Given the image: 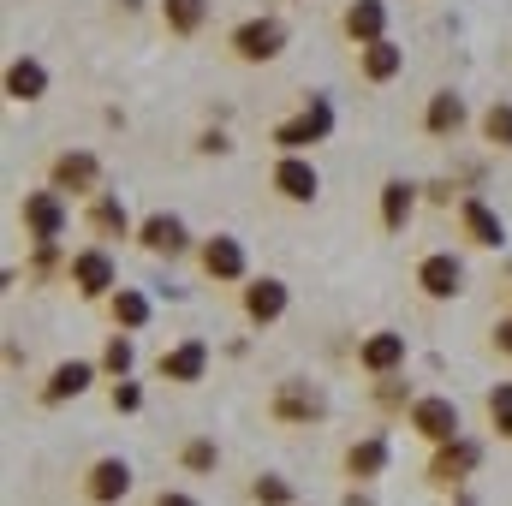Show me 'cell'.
I'll use <instances>...</instances> for the list:
<instances>
[{"mask_svg": "<svg viewBox=\"0 0 512 506\" xmlns=\"http://www.w3.org/2000/svg\"><path fill=\"white\" fill-rule=\"evenodd\" d=\"M274 411H280L286 423H310V417H322V393L304 387V381H286L280 399H274Z\"/></svg>", "mask_w": 512, "mask_h": 506, "instance_id": "cell-3", "label": "cell"}, {"mask_svg": "<svg viewBox=\"0 0 512 506\" xmlns=\"http://www.w3.org/2000/svg\"><path fill=\"white\" fill-rule=\"evenodd\" d=\"M42 84H48V72H42L36 60H12V72H6V90H12L18 102H36V96H42Z\"/></svg>", "mask_w": 512, "mask_h": 506, "instance_id": "cell-11", "label": "cell"}, {"mask_svg": "<svg viewBox=\"0 0 512 506\" xmlns=\"http://www.w3.org/2000/svg\"><path fill=\"white\" fill-rule=\"evenodd\" d=\"M185 465H191V471H209V465H215V447H209V441H191V447H185Z\"/></svg>", "mask_w": 512, "mask_h": 506, "instance_id": "cell-31", "label": "cell"}, {"mask_svg": "<svg viewBox=\"0 0 512 506\" xmlns=\"http://www.w3.org/2000/svg\"><path fill=\"white\" fill-rule=\"evenodd\" d=\"M465 126V102L453 96V90H441L435 102H429V131H459Z\"/></svg>", "mask_w": 512, "mask_h": 506, "instance_id": "cell-17", "label": "cell"}, {"mask_svg": "<svg viewBox=\"0 0 512 506\" xmlns=\"http://www.w3.org/2000/svg\"><path fill=\"white\" fill-rule=\"evenodd\" d=\"M203 364H209L203 340H185L179 352H167V358H161V376H167V381H197V376H203Z\"/></svg>", "mask_w": 512, "mask_h": 506, "instance_id": "cell-5", "label": "cell"}, {"mask_svg": "<svg viewBox=\"0 0 512 506\" xmlns=\"http://www.w3.org/2000/svg\"><path fill=\"white\" fill-rule=\"evenodd\" d=\"M399 358H405V340H399V334H376V340L364 346V370H376V376L393 370Z\"/></svg>", "mask_w": 512, "mask_h": 506, "instance_id": "cell-15", "label": "cell"}, {"mask_svg": "<svg viewBox=\"0 0 512 506\" xmlns=\"http://www.w3.org/2000/svg\"><path fill=\"white\" fill-rule=\"evenodd\" d=\"M245 310H251L256 322H274V316L286 310V286H280V280H262V286H251V292H245Z\"/></svg>", "mask_w": 512, "mask_h": 506, "instance_id": "cell-10", "label": "cell"}, {"mask_svg": "<svg viewBox=\"0 0 512 506\" xmlns=\"http://www.w3.org/2000/svg\"><path fill=\"white\" fill-rule=\"evenodd\" d=\"M405 215H411V185H399V179H393V185L382 191V221H387V227H405Z\"/></svg>", "mask_w": 512, "mask_h": 506, "instance_id": "cell-20", "label": "cell"}, {"mask_svg": "<svg viewBox=\"0 0 512 506\" xmlns=\"http://www.w3.org/2000/svg\"><path fill=\"white\" fill-rule=\"evenodd\" d=\"M411 429H423L429 441H453V435H459V411H453V399H417Z\"/></svg>", "mask_w": 512, "mask_h": 506, "instance_id": "cell-1", "label": "cell"}, {"mask_svg": "<svg viewBox=\"0 0 512 506\" xmlns=\"http://www.w3.org/2000/svg\"><path fill=\"white\" fill-rule=\"evenodd\" d=\"M322 131H328V108H322V102H316V108H310V114H298V120H292V126H280V131H274V143H286V149H298V143H316V137H322Z\"/></svg>", "mask_w": 512, "mask_h": 506, "instance_id": "cell-7", "label": "cell"}, {"mask_svg": "<svg viewBox=\"0 0 512 506\" xmlns=\"http://www.w3.org/2000/svg\"><path fill=\"white\" fill-rule=\"evenodd\" d=\"M126 489H131V471L120 459H102V465L90 471V495H96V501H120Z\"/></svg>", "mask_w": 512, "mask_h": 506, "instance_id": "cell-8", "label": "cell"}, {"mask_svg": "<svg viewBox=\"0 0 512 506\" xmlns=\"http://www.w3.org/2000/svg\"><path fill=\"white\" fill-rule=\"evenodd\" d=\"M274 185H280V197H292V203H310V197H316V167L286 155V161L274 167Z\"/></svg>", "mask_w": 512, "mask_h": 506, "instance_id": "cell-4", "label": "cell"}, {"mask_svg": "<svg viewBox=\"0 0 512 506\" xmlns=\"http://www.w3.org/2000/svg\"><path fill=\"white\" fill-rule=\"evenodd\" d=\"M417 280H423L429 298H453V292H459V262H453V256H429V262L417 268Z\"/></svg>", "mask_w": 512, "mask_h": 506, "instance_id": "cell-6", "label": "cell"}, {"mask_svg": "<svg viewBox=\"0 0 512 506\" xmlns=\"http://www.w3.org/2000/svg\"><path fill=\"white\" fill-rule=\"evenodd\" d=\"M346 465H352V477H376V471L387 465V447H382V441H364V447H352V459H346Z\"/></svg>", "mask_w": 512, "mask_h": 506, "instance_id": "cell-22", "label": "cell"}, {"mask_svg": "<svg viewBox=\"0 0 512 506\" xmlns=\"http://www.w3.org/2000/svg\"><path fill=\"white\" fill-rule=\"evenodd\" d=\"M203 268L221 274V280H239V274H245V251H239L233 239H215V245L203 251Z\"/></svg>", "mask_w": 512, "mask_h": 506, "instance_id": "cell-12", "label": "cell"}, {"mask_svg": "<svg viewBox=\"0 0 512 506\" xmlns=\"http://www.w3.org/2000/svg\"><path fill=\"white\" fill-rule=\"evenodd\" d=\"M72 280H78L84 292H102V286L114 280V262H108L102 251H84L78 262H72Z\"/></svg>", "mask_w": 512, "mask_h": 506, "instance_id": "cell-13", "label": "cell"}, {"mask_svg": "<svg viewBox=\"0 0 512 506\" xmlns=\"http://www.w3.org/2000/svg\"><path fill=\"white\" fill-rule=\"evenodd\" d=\"M108 370H114V376L131 370V346H126V340H114V346H108Z\"/></svg>", "mask_w": 512, "mask_h": 506, "instance_id": "cell-32", "label": "cell"}, {"mask_svg": "<svg viewBox=\"0 0 512 506\" xmlns=\"http://www.w3.org/2000/svg\"><path fill=\"white\" fill-rule=\"evenodd\" d=\"M155 506H197V501H191V495H161Z\"/></svg>", "mask_w": 512, "mask_h": 506, "instance_id": "cell-34", "label": "cell"}, {"mask_svg": "<svg viewBox=\"0 0 512 506\" xmlns=\"http://www.w3.org/2000/svg\"><path fill=\"white\" fill-rule=\"evenodd\" d=\"M382 24H387L382 0H358V6L346 12V30H352V36H364V42H382Z\"/></svg>", "mask_w": 512, "mask_h": 506, "instance_id": "cell-9", "label": "cell"}, {"mask_svg": "<svg viewBox=\"0 0 512 506\" xmlns=\"http://www.w3.org/2000/svg\"><path fill=\"white\" fill-rule=\"evenodd\" d=\"M471 459H477V447H465V441H459V447H447V453L435 459V477H441V483H453L459 471H471Z\"/></svg>", "mask_w": 512, "mask_h": 506, "instance_id": "cell-23", "label": "cell"}, {"mask_svg": "<svg viewBox=\"0 0 512 506\" xmlns=\"http://www.w3.org/2000/svg\"><path fill=\"white\" fill-rule=\"evenodd\" d=\"M495 340H501V352H512V322H501V328H495Z\"/></svg>", "mask_w": 512, "mask_h": 506, "instance_id": "cell-33", "label": "cell"}, {"mask_svg": "<svg viewBox=\"0 0 512 506\" xmlns=\"http://www.w3.org/2000/svg\"><path fill=\"white\" fill-rule=\"evenodd\" d=\"M143 245H149V251H179V245H185V227H179V221H173V215H155V221H149V227H143Z\"/></svg>", "mask_w": 512, "mask_h": 506, "instance_id": "cell-16", "label": "cell"}, {"mask_svg": "<svg viewBox=\"0 0 512 506\" xmlns=\"http://www.w3.org/2000/svg\"><path fill=\"white\" fill-rule=\"evenodd\" d=\"M465 233H471L477 245H501V221H495L483 203H465Z\"/></svg>", "mask_w": 512, "mask_h": 506, "instance_id": "cell-18", "label": "cell"}, {"mask_svg": "<svg viewBox=\"0 0 512 506\" xmlns=\"http://www.w3.org/2000/svg\"><path fill=\"white\" fill-rule=\"evenodd\" d=\"M24 221H30L36 239H54V233H60V203H54V197H30V203H24Z\"/></svg>", "mask_w": 512, "mask_h": 506, "instance_id": "cell-14", "label": "cell"}, {"mask_svg": "<svg viewBox=\"0 0 512 506\" xmlns=\"http://www.w3.org/2000/svg\"><path fill=\"white\" fill-rule=\"evenodd\" d=\"M90 387V364H60L48 381V399H66V393H84Z\"/></svg>", "mask_w": 512, "mask_h": 506, "instance_id": "cell-19", "label": "cell"}, {"mask_svg": "<svg viewBox=\"0 0 512 506\" xmlns=\"http://www.w3.org/2000/svg\"><path fill=\"white\" fill-rule=\"evenodd\" d=\"M483 131H489L495 143H512V108H507V102H495V108H489V120H483Z\"/></svg>", "mask_w": 512, "mask_h": 506, "instance_id": "cell-26", "label": "cell"}, {"mask_svg": "<svg viewBox=\"0 0 512 506\" xmlns=\"http://www.w3.org/2000/svg\"><path fill=\"white\" fill-rule=\"evenodd\" d=\"M54 179H60V185H90V179H96V161H90V155H60V161H54Z\"/></svg>", "mask_w": 512, "mask_h": 506, "instance_id": "cell-21", "label": "cell"}, {"mask_svg": "<svg viewBox=\"0 0 512 506\" xmlns=\"http://www.w3.org/2000/svg\"><path fill=\"white\" fill-rule=\"evenodd\" d=\"M96 227H102V233H126V209H120V203H102V209H96Z\"/></svg>", "mask_w": 512, "mask_h": 506, "instance_id": "cell-30", "label": "cell"}, {"mask_svg": "<svg viewBox=\"0 0 512 506\" xmlns=\"http://www.w3.org/2000/svg\"><path fill=\"white\" fill-rule=\"evenodd\" d=\"M167 24L173 30H197L203 24V0H167Z\"/></svg>", "mask_w": 512, "mask_h": 506, "instance_id": "cell-25", "label": "cell"}, {"mask_svg": "<svg viewBox=\"0 0 512 506\" xmlns=\"http://www.w3.org/2000/svg\"><path fill=\"white\" fill-rule=\"evenodd\" d=\"M489 411H495V423L512 435V387H495V393H489Z\"/></svg>", "mask_w": 512, "mask_h": 506, "instance_id": "cell-29", "label": "cell"}, {"mask_svg": "<svg viewBox=\"0 0 512 506\" xmlns=\"http://www.w3.org/2000/svg\"><path fill=\"white\" fill-rule=\"evenodd\" d=\"M280 42H286V36H280V24H274V18H256V24H245V30L233 36V48H239L245 60H274V54H280Z\"/></svg>", "mask_w": 512, "mask_h": 506, "instance_id": "cell-2", "label": "cell"}, {"mask_svg": "<svg viewBox=\"0 0 512 506\" xmlns=\"http://www.w3.org/2000/svg\"><path fill=\"white\" fill-rule=\"evenodd\" d=\"M364 72H370V78H393V72H399V48H393V42H370Z\"/></svg>", "mask_w": 512, "mask_h": 506, "instance_id": "cell-24", "label": "cell"}, {"mask_svg": "<svg viewBox=\"0 0 512 506\" xmlns=\"http://www.w3.org/2000/svg\"><path fill=\"white\" fill-rule=\"evenodd\" d=\"M256 501H262V506H286V501H292V489H286L280 477H262V483H256Z\"/></svg>", "mask_w": 512, "mask_h": 506, "instance_id": "cell-28", "label": "cell"}, {"mask_svg": "<svg viewBox=\"0 0 512 506\" xmlns=\"http://www.w3.org/2000/svg\"><path fill=\"white\" fill-rule=\"evenodd\" d=\"M114 316H120V322H126V328H137V322H143V316H149V304H143V298H137V292H120V298H114Z\"/></svg>", "mask_w": 512, "mask_h": 506, "instance_id": "cell-27", "label": "cell"}]
</instances>
